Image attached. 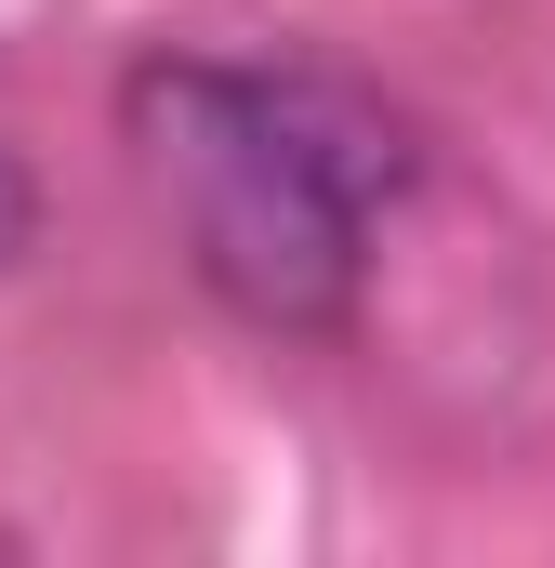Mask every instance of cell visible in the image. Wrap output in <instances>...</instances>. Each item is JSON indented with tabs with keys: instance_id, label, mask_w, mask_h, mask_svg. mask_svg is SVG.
<instances>
[{
	"instance_id": "obj_2",
	"label": "cell",
	"mask_w": 555,
	"mask_h": 568,
	"mask_svg": "<svg viewBox=\"0 0 555 568\" xmlns=\"http://www.w3.org/2000/svg\"><path fill=\"white\" fill-rule=\"evenodd\" d=\"M27 239H40V185H27V159L0 145V265H13Z\"/></svg>"
},
{
	"instance_id": "obj_1",
	"label": "cell",
	"mask_w": 555,
	"mask_h": 568,
	"mask_svg": "<svg viewBox=\"0 0 555 568\" xmlns=\"http://www.w3.org/2000/svg\"><path fill=\"white\" fill-rule=\"evenodd\" d=\"M120 133L225 317L291 344L357 317L371 239L411 199V133L384 93L265 53H145L120 80Z\"/></svg>"
}]
</instances>
